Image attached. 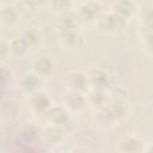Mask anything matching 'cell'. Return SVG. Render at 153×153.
I'll use <instances>...</instances> for the list:
<instances>
[{
    "label": "cell",
    "instance_id": "6da1fadb",
    "mask_svg": "<svg viewBox=\"0 0 153 153\" xmlns=\"http://www.w3.org/2000/svg\"><path fill=\"white\" fill-rule=\"evenodd\" d=\"M47 117L51 126H55L66 135L73 130V120L69 115V110L62 106H53L47 114Z\"/></svg>",
    "mask_w": 153,
    "mask_h": 153
},
{
    "label": "cell",
    "instance_id": "7a4b0ae2",
    "mask_svg": "<svg viewBox=\"0 0 153 153\" xmlns=\"http://www.w3.org/2000/svg\"><path fill=\"white\" fill-rule=\"evenodd\" d=\"M127 22L120 18L117 14H115L112 11L111 12H103V14L99 17V19L96 22L97 29L108 35H115L121 32L126 27Z\"/></svg>",
    "mask_w": 153,
    "mask_h": 153
},
{
    "label": "cell",
    "instance_id": "3957f363",
    "mask_svg": "<svg viewBox=\"0 0 153 153\" xmlns=\"http://www.w3.org/2000/svg\"><path fill=\"white\" fill-rule=\"evenodd\" d=\"M80 23H81V19L76 13V11L68 10L62 13H59L55 22V26L59 33H63L73 30H79Z\"/></svg>",
    "mask_w": 153,
    "mask_h": 153
},
{
    "label": "cell",
    "instance_id": "277c9868",
    "mask_svg": "<svg viewBox=\"0 0 153 153\" xmlns=\"http://www.w3.org/2000/svg\"><path fill=\"white\" fill-rule=\"evenodd\" d=\"M27 106L35 114H38V115L44 114L45 115L53 108V100L47 92L41 90V91L29 96Z\"/></svg>",
    "mask_w": 153,
    "mask_h": 153
},
{
    "label": "cell",
    "instance_id": "5b68a950",
    "mask_svg": "<svg viewBox=\"0 0 153 153\" xmlns=\"http://www.w3.org/2000/svg\"><path fill=\"white\" fill-rule=\"evenodd\" d=\"M102 4L98 1H85L81 2L78 6L76 13L79 14L81 22L86 23H94L99 19V17L103 14L102 11Z\"/></svg>",
    "mask_w": 153,
    "mask_h": 153
},
{
    "label": "cell",
    "instance_id": "8992f818",
    "mask_svg": "<svg viewBox=\"0 0 153 153\" xmlns=\"http://www.w3.org/2000/svg\"><path fill=\"white\" fill-rule=\"evenodd\" d=\"M66 85L68 87V90L72 91H78L81 93H87V91L90 90V82H88V75L87 73L82 72V71H71L67 75H66Z\"/></svg>",
    "mask_w": 153,
    "mask_h": 153
},
{
    "label": "cell",
    "instance_id": "52a82bcc",
    "mask_svg": "<svg viewBox=\"0 0 153 153\" xmlns=\"http://www.w3.org/2000/svg\"><path fill=\"white\" fill-rule=\"evenodd\" d=\"M59 41L60 44L68 51H78L86 43L85 36L80 30H73V31L59 33Z\"/></svg>",
    "mask_w": 153,
    "mask_h": 153
},
{
    "label": "cell",
    "instance_id": "ba28073f",
    "mask_svg": "<svg viewBox=\"0 0 153 153\" xmlns=\"http://www.w3.org/2000/svg\"><path fill=\"white\" fill-rule=\"evenodd\" d=\"M88 82H90V88L93 90H102V91H109L110 85H111V78L110 74L99 67L92 68L88 73Z\"/></svg>",
    "mask_w": 153,
    "mask_h": 153
},
{
    "label": "cell",
    "instance_id": "9c48e42d",
    "mask_svg": "<svg viewBox=\"0 0 153 153\" xmlns=\"http://www.w3.org/2000/svg\"><path fill=\"white\" fill-rule=\"evenodd\" d=\"M43 85V78L37 75L33 72H27L22 75L19 79V87L20 90L26 94H32L42 90Z\"/></svg>",
    "mask_w": 153,
    "mask_h": 153
},
{
    "label": "cell",
    "instance_id": "30bf717a",
    "mask_svg": "<svg viewBox=\"0 0 153 153\" xmlns=\"http://www.w3.org/2000/svg\"><path fill=\"white\" fill-rule=\"evenodd\" d=\"M117 148L121 153H143L146 145L135 135H126L120 139Z\"/></svg>",
    "mask_w": 153,
    "mask_h": 153
},
{
    "label": "cell",
    "instance_id": "8fae6325",
    "mask_svg": "<svg viewBox=\"0 0 153 153\" xmlns=\"http://www.w3.org/2000/svg\"><path fill=\"white\" fill-rule=\"evenodd\" d=\"M55 71V62L48 55H39L32 61V72L37 75L42 76H50Z\"/></svg>",
    "mask_w": 153,
    "mask_h": 153
},
{
    "label": "cell",
    "instance_id": "7c38bea8",
    "mask_svg": "<svg viewBox=\"0 0 153 153\" xmlns=\"http://www.w3.org/2000/svg\"><path fill=\"white\" fill-rule=\"evenodd\" d=\"M62 99H63V106L71 111H79L87 103L85 93H81L78 91H72V90H67L65 92Z\"/></svg>",
    "mask_w": 153,
    "mask_h": 153
},
{
    "label": "cell",
    "instance_id": "4fadbf2b",
    "mask_svg": "<svg viewBox=\"0 0 153 153\" xmlns=\"http://www.w3.org/2000/svg\"><path fill=\"white\" fill-rule=\"evenodd\" d=\"M86 100L88 104L97 108V110L104 109L111 100L109 91H102V90H93L90 88L86 93Z\"/></svg>",
    "mask_w": 153,
    "mask_h": 153
},
{
    "label": "cell",
    "instance_id": "5bb4252c",
    "mask_svg": "<svg viewBox=\"0 0 153 153\" xmlns=\"http://www.w3.org/2000/svg\"><path fill=\"white\" fill-rule=\"evenodd\" d=\"M112 121L124 120L128 116L129 109L126 100H110V103L104 108Z\"/></svg>",
    "mask_w": 153,
    "mask_h": 153
},
{
    "label": "cell",
    "instance_id": "9a60e30c",
    "mask_svg": "<svg viewBox=\"0 0 153 153\" xmlns=\"http://www.w3.org/2000/svg\"><path fill=\"white\" fill-rule=\"evenodd\" d=\"M19 10L12 4H2L0 8V20L4 26H13L18 23Z\"/></svg>",
    "mask_w": 153,
    "mask_h": 153
},
{
    "label": "cell",
    "instance_id": "2e32d148",
    "mask_svg": "<svg viewBox=\"0 0 153 153\" xmlns=\"http://www.w3.org/2000/svg\"><path fill=\"white\" fill-rule=\"evenodd\" d=\"M112 12L117 14L120 18H122L123 20L128 22L137 12V5L133 1H127V0L117 1L114 4Z\"/></svg>",
    "mask_w": 153,
    "mask_h": 153
},
{
    "label": "cell",
    "instance_id": "e0dca14e",
    "mask_svg": "<svg viewBox=\"0 0 153 153\" xmlns=\"http://www.w3.org/2000/svg\"><path fill=\"white\" fill-rule=\"evenodd\" d=\"M20 37L27 43V45L30 47V49H33L36 47H38L42 42V32L39 31L38 27L36 26H27L26 29H24L20 33Z\"/></svg>",
    "mask_w": 153,
    "mask_h": 153
},
{
    "label": "cell",
    "instance_id": "ac0fdd59",
    "mask_svg": "<svg viewBox=\"0 0 153 153\" xmlns=\"http://www.w3.org/2000/svg\"><path fill=\"white\" fill-rule=\"evenodd\" d=\"M8 42H10V54L12 56H14V57H24V56H26L29 54L30 47L20 37V35L18 37H13Z\"/></svg>",
    "mask_w": 153,
    "mask_h": 153
},
{
    "label": "cell",
    "instance_id": "d6986e66",
    "mask_svg": "<svg viewBox=\"0 0 153 153\" xmlns=\"http://www.w3.org/2000/svg\"><path fill=\"white\" fill-rule=\"evenodd\" d=\"M42 135H43L44 141L48 142L49 145H60L66 136V134L63 131H61L59 128H56L55 126H51V124L43 130Z\"/></svg>",
    "mask_w": 153,
    "mask_h": 153
},
{
    "label": "cell",
    "instance_id": "ffe728a7",
    "mask_svg": "<svg viewBox=\"0 0 153 153\" xmlns=\"http://www.w3.org/2000/svg\"><path fill=\"white\" fill-rule=\"evenodd\" d=\"M109 94L111 100H126L127 98V92L123 87L121 86H115V87H110L109 90Z\"/></svg>",
    "mask_w": 153,
    "mask_h": 153
},
{
    "label": "cell",
    "instance_id": "44dd1931",
    "mask_svg": "<svg viewBox=\"0 0 153 153\" xmlns=\"http://www.w3.org/2000/svg\"><path fill=\"white\" fill-rule=\"evenodd\" d=\"M49 6L54 11H57L59 13H62L65 11L71 10L72 2L71 1H51V2H49Z\"/></svg>",
    "mask_w": 153,
    "mask_h": 153
},
{
    "label": "cell",
    "instance_id": "7402d4cb",
    "mask_svg": "<svg viewBox=\"0 0 153 153\" xmlns=\"http://www.w3.org/2000/svg\"><path fill=\"white\" fill-rule=\"evenodd\" d=\"M141 42H142V47L146 50V53L153 55V32L151 33H146L141 36Z\"/></svg>",
    "mask_w": 153,
    "mask_h": 153
},
{
    "label": "cell",
    "instance_id": "603a6c76",
    "mask_svg": "<svg viewBox=\"0 0 153 153\" xmlns=\"http://www.w3.org/2000/svg\"><path fill=\"white\" fill-rule=\"evenodd\" d=\"M0 47H1V57H2V59H6L7 55H11V54H10V42H8V41H5V39L2 38Z\"/></svg>",
    "mask_w": 153,
    "mask_h": 153
},
{
    "label": "cell",
    "instance_id": "cb8c5ba5",
    "mask_svg": "<svg viewBox=\"0 0 153 153\" xmlns=\"http://www.w3.org/2000/svg\"><path fill=\"white\" fill-rule=\"evenodd\" d=\"M143 153H153V142H152L151 145L146 146V148H145V152H143Z\"/></svg>",
    "mask_w": 153,
    "mask_h": 153
},
{
    "label": "cell",
    "instance_id": "d4e9b609",
    "mask_svg": "<svg viewBox=\"0 0 153 153\" xmlns=\"http://www.w3.org/2000/svg\"><path fill=\"white\" fill-rule=\"evenodd\" d=\"M71 153H87L84 148H75V149H73Z\"/></svg>",
    "mask_w": 153,
    "mask_h": 153
},
{
    "label": "cell",
    "instance_id": "484cf974",
    "mask_svg": "<svg viewBox=\"0 0 153 153\" xmlns=\"http://www.w3.org/2000/svg\"><path fill=\"white\" fill-rule=\"evenodd\" d=\"M55 153H63V152H55Z\"/></svg>",
    "mask_w": 153,
    "mask_h": 153
}]
</instances>
